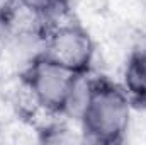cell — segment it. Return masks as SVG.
I'll use <instances>...</instances> for the list:
<instances>
[{"label": "cell", "instance_id": "obj_1", "mask_svg": "<svg viewBox=\"0 0 146 145\" xmlns=\"http://www.w3.org/2000/svg\"><path fill=\"white\" fill-rule=\"evenodd\" d=\"M131 109L133 104L121 84L106 75L88 79L80 109L83 138L100 145L122 144L129 130Z\"/></svg>", "mask_w": 146, "mask_h": 145}, {"label": "cell", "instance_id": "obj_2", "mask_svg": "<svg viewBox=\"0 0 146 145\" xmlns=\"http://www.w3.org/2000/svg\"><path fill=\"white\" fill-rule=\"evenodd\" d=\"M83 79L85 77L58 65L42 51L37 53L22 72V82L31 92L34 103L54 116L65 114L72 109Z\"/></svg>", "mask_w": 146, "mask_h": 145}, {"label": "cell", "instance_id": "obj_6", "mask_svg": "<svg viewBox=\"0 0 146 145\" xmlns=\"http://www.w3.org/2000/svg\"><path fill=\"white\" fill-rule=\"evenodd\" d=\"M0 55H2V38H0Z\"/></svg>", "mask_w": 146, "mask_h": 145}, {"label": "cell", "instance_id": "obj_5", "mask_svg": "<svg viewBox=\"0 0 146 145\" xmlns=\"http://www.w3.org/2000/svg\"><path fill=\"white\" fill-rule=\"evenodd\" d=\"M15 3L36 17L41 24H46V28L63 19L72 7L70 0H15Z\"/></svg>", "mask_w": 146, "mask_h": 145}, {"label": "cell", "instance_id": "obj_4", "mask_svg": "<svg viewBox=\"0 0 146 145\" xmlns=\"http://www.w3.org/2000/svg\"><path fill=\"white\" fill-rule=\"evenodd\" d=\"M122 77V87L133 108L146 111V34L131 48Z\"/></svg>", "mask_w": 146, "mask_h": 145}, {"label": "cell", "instance_id": "obj_3", "mask_svg": "<svg viewBox=\"0 0 146 145\" xmlns=\"http://www.w3.org/2000/svg\"><path fill=\"white\" fill-rule=\"evenodd\" d=\"M58 65L80 77L92 72L95 43L90 33L76 21L53 24L44 31V48L41 50Z\"/></svg>", "mask_w": 146, "mask_h": 145}]
</instances>
